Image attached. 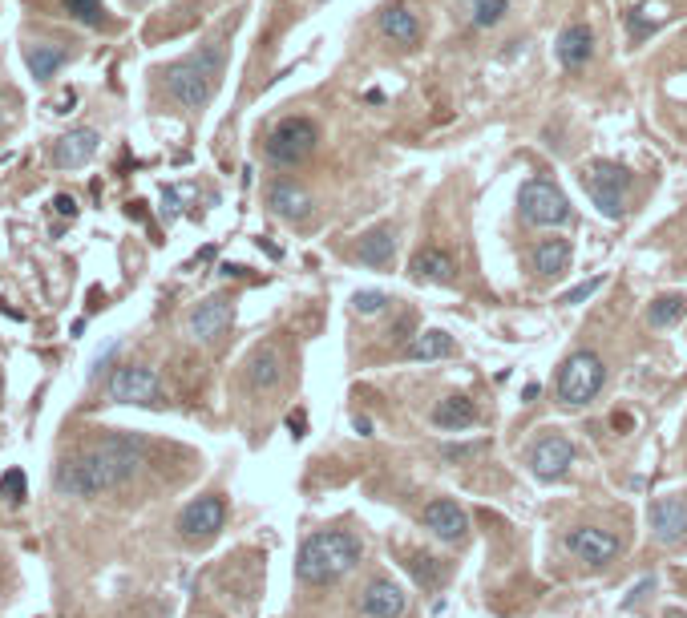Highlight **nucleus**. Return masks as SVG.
Masks as SVG:
<instances>
[{
  "mask_svg": "<svg viewBox=\"0 0 687 618\" xmlns=\"http://www.w3.org/2000/svg\"><path fill=\"white\" fill-rule=\"evenodd\" d=\"M267 206H271V215H279L283 223H304V219H312V194L304 186H296L291 178H275L267 186Z\"/></svg>",
  "mask_w": 687,
  "mask_h": 618,
  "instance_id": "9b49d317",
  "label": "nucleus"
},
{
  "mask_svg": "<svg viewBox=\"0 0 687 618\" xmlns=\"http://www.w3.org/2000/svg\"><path fill=\"white\" fill-rule=\"evenodd\" d=\"M219 49H199V53H190L186 61L170 65L166 69V89L174 101H182L186 110H203L211 93H215V81H219Z\"/></svg>",
  "mask_w": 687,
  "mask_h": 618,
  "instance_id": "7ed1b4c3",
  "label": "nucleus"
},
{
  "mask_svg": "<svg viewBox=\"0 0 687 618\" xmlns=\"http://www.w3.org/2000/svg\"><path fill=\"white\" fill-rule=\"evenodd\" d=\"M392 255H397V235H392V227H372L368 235H360L356 259L364 267H392Z\"/></svg>",
  "mask_w": 687,
  "mask_h": 618,
  "instance_id": "412c9836",
  "label": "nucleus"
},
{
  "mask_svg": "<svg viewBox=\"0 0 687 618\" xmlns=\"http://www.w3.org/2000/svg\"><path fill=\"white\" fill-rule=\"evenodd\" d=\"M247 384L251 388H275L279 384V356H275V348H259L247 360Z\"/></svg>",
  "mask_w": 687,
  "mask_h": 618,
  "instance_id": "cd10ccee",
  "label": "nucleus"
},
{
  "mask_svg": "<svg viewBox=\"0 0 687 618\" xmlns=\"http://www.w3.org/2000/svg\"><path fill=\"white\" fill-rule=\"evenodd\" d=\"M356 562H360V542L352 534H344V530H324V534H312L300 546L296 578L308 582V586H324V582L344 578Z\"/></svg>",
  "mask_w": 687,
  "mask_h": 618,
  "instance_id": "f03ea898",
  "label": "nucleus"
},
{
  "mask_svg": "<svg viewBox=\"0 0 687 618\" xmlns=\"http://www.w3.org/2000/svg\"><path fill=\"white\" fill-rule=\"evenodd\" d=\"M0 396H5V380H0Z\"/></svg>",
  "mask_w": 687,
  "mask_h": 618,
  "instance_id": "ea45409f",
  "label": "nucleus"
},
{
  "mask_svg": "<svg viewBox=\"0 0 687 618\" xmlns=\"http://www.w3.org/2000/svg\"><path fill=\"white\" fill-rule=\"evenodd\" d=\"M53 206H57V215H61V219H73V215H77V202H73L69 194H57V198H53Z\"/></svg>",
  "mask_w": 687,
  "mask_h": 618,
  "instance_id": "c9c22d12",
  "label": "nucleus"
},
{
  "mask_svg": "<svg viewBox=\"0 0 687 618\" xmlns=\"http://www.w3.org/2000/svg\"><path fill=\"white\" fill-rule=\"evenodd\" d=\"M687 316V295L683 291H663L659 299H651V307H647V324L651 328H671V324H679Z\"/></svg>",
  "mask_w": 687,
  "mask_h": 618,
  "instance_id": "bb28decb",
  "label": "nucleus"
},
{
  "mask_svg": "<svg viewBox=\"0 0 687 618\" xmlns=\"http://www.w3.org/2000/svg\"><path fill=\"white\" fill-rule=\"evenodd\" d=\"M380 33H384L388 41H397V45H417V41H421V21H417V13L405 9V5H388V9L380 13Z\"/></svg>",
  "mask_w": 687,
  "mask_h": 618,
  "instance_id": "aec40b11",
  "label": "nucleus"
},
{
  "mask_svg": "<svg viewBox=\"0 0 687 618\" xmlns=\"http://www.w3.org/2000/svg\"><path fill=\"white\" fill-rule=\"evenodd\" d=\"M570 465H574V445L562 433H546L530 449V469H534L538 481H558V477H566Z\"/></svg>",
  "mask_w": 687,
  "mask_h": 618,
  "instance_id": "9d476101",
  "label": "nucleus"
},
{
  "mask_svg": "<svg viewBox=\"0 0 687 618\" xmlns=\"http://www.w3.org/2000/svg\"><path fill=\"white\" fill-rule=\"evenodd\" d=\"M316 142H320V130H316V122L312 118H283L271 134H267V162H275V166H300V162H308L312 158V150H316Z\"/></svg>",
  "mask_w": 687,
  "mask_h": 618,
  "instance_id": "39448f33",
  "label": "nucleus"
},
{
  "mask_svg": "<svg viewBox=\"0 0 687 618\" xmlns=\"http://www.w3.org/2000/svg\"><path fill=\"white\" fill-rule=\"evenodd\" d=\"M65 61H69V53L57 49V45H29V49H25V65H29V73H33L37 81H53V77L61 73Z\"/></svg>",
  "mask_w": 687,
  "mask_h": 618,
  "instance_id": "a878e982",
  "label": "nucleus"
},
{
  "mask_svg": "<svg viewBox=\"0 0 687 618\" xmlns=\"http://www.w3.org/2000/svg\"><path fill=\"white\" fill-rule=\"evenodd\" d=\"M405 606H409V598H405V590L392 578H372L364 586V594H360V610L368 618H401Z\"/></svg>",
  "mask_w": 687,
  "mask_h": 618,
  "instance_id": "4468645a",
  "label": "nucleus"
},
{
  "mask_svg": "<svg viewBox=\"0 0 687 618\" xmlns=\"http://www.w3.org/2000/svg\"><path fill=\"white\" fill-rule=\"evenodd\" d=\"M477 453H485V441H477V445H445V461H465V457H477Z\"/></svg>",
  "mask_w": 687,
  "mask_h": 618,
  "instance_id": "f704fd0d",
  "label": "nucleus"
},
{
  "mask_svg": "<svg viewBox=\"0 0 687 618\" xmlns=\"http://www.w3.org/2000/svg\"><path fill=\"white\" fill-rule=\"evenodd\" d=\"M518 211L530 227H562L570 223V198L550 178H530L518 190Z\"/></svg>",
  "mask_w": 687,
  "mask_h": 618,
  "instance_id": "423d86ee",
  "label": "nucleus"
},
{
  "mask_svg": "<svg viewBox=\"0 0 687 618\" xmlns=\"http://www.w3.org/2000/svg\"><path fill=\"white\" fill-rule=\"evenodd\" d=\"M142 457H146L142 437L114 433V437H106L97 449L61 461V469H57V489H61V493H73V497H89V493L114 489V485H122V481H130V477L138 473Z\"/></svg>",
  "mask_w": 687,
  "mask_h": 618,
  "instance_id": "f257e3e1",
  "label": "nucleus"
},
{
  "mask_svg": "<svg viewBox=\"0 0 687 618\" xmlns=\"http://www.w3.org/2000/svg\"><path fill=\"white\" fill-rule=\"evenodd\" d=\"M223 522H227V505H223V497H215V493L194 497V501L178 513V530H182V538H190V542L215 538V534L223 530Z\"/></svg>",
  "mask_w": 687,
  "mask_h": 618,
  "instance_id": "1a4fd4ad",
  "label": "nucleus"
},
{
  "mask_svg": "<svg viewBox=\"0 0 687 618\" xmlns=\"http://www.w3.org/2000/svg\"><path fill=\"white\" fill-rule=\"evenodd\" d=\"M457 348H453V336L449 332H441V328H429V332H417L409 344H405V356L409 360H445V356H453Z\"/></svg>",
  "mask_w": 687,
  "mask_h": 618,
  "instance_id": "5701e85b",
  "label": "nucleus"
},
{
  "mask_svg": "<svg viewBox=\"0 0 687 618\" xmlns=\"http://www.w3.org/2000/svg\"><path fill=\"white\" fill-rule=\"evenodd\" d=\"M433 425L437 429H449V433H461V429L477 425V404L469 396H445L433 408Z\"/></svg>",
  "mask_w": 687,
  "mask_h": 618,
  "instance_id": "4be33fe9",
  "label": "nucleus"
},
{
  "mask_svg": "<svg viewBox=\"0 0 687 618\" xmlns=\"http://www.w3.org/2000/svg\"><path fill=\"white\" fill-rule=\"evenodd\" d=\"M352 307H356L360 316H376V312H384V307H388V295L384 291H356L352 295Z\"/></svg>",
  "mask_w": 687,
  "mask_h": 618,
  "instance_id": "473e14b6",
  "label": "nucleus"
},
{
  "mask_svg": "<svg viewBox=\"0 0 687 618\" xmlns=\"http://www.w3.org/2000/svg\"><path fill=\"white\" fill-rule=\"evenodd\" d=\"M651 530H655V538H659L663 546L679 542V538L687 534V505H683L679 497H659V501L651 505Z\"/></svg>",
  "mask_w": 687,
  "mask_h": 618,
  "instance_id": "f3484780",
  "label": "nucleus"
},
{
  "mask_svg": "<svg viewBox=\"0 0 687 618\" xmlns=\"http://www.w3.org/2000/svg\"><path fill=\"white\" fill-rule=\"evenodd\" d=\"M554 53H558V61H562L566 69H586V61L595 57V33L586 29V25H566V29L558 33Z\"/></svg>",
  "mask_w": 687,
  "mask_h": 618,
  "instance_id": "a211bd4d",
  "label": "nucleus"
},
{
  "mask_svg": "<svg viewBox=\"0 0 687 618\" xmlns=\"http://www.w3.org/2000/svg\"><path fill=\"white\" fill-rule=\"evenodd\" d=\"M582 190L599 206L603 219H623L627 211V190H631V170H623L619 162H586L582 166Z\"/></svg>",
  "mask_w": 687,
  "mask_h": 618,
  "instance_id": "20e7f679",
  "label": "nucleus"
},
{
  "mask_svg": "<svg viewBox=\"0 0 687 618\" xmlns=\"http://www.w3.org/2000/svg\"><path fill=\"white\" fill-rule=\"evenodd\" d=\"M409 570H413V578L421 582V586H441V570H437V558H429V554H417L413 562H409Z\"/></svg>",
  "mask_w": 687,
  "mask_h": 618,
  "instance_id": "2f4dec72",
  "label": "nucleus"
},
{
  "mask_svg": "<svg viewBox=\"0 0 687 618\" xmlns=\"http://www.w3.org/2000/svg\"><path fill=\"white\" fill-rule=\"evenodd\" d=\"M65 9L73 13V21H81V25H89V29H97V25L106 21L102 0H65Z\"/></svg>",
  "mask_w": 687,
  "mask_h": 618,
  "instance_id": "c756f323",
  "label": "nucleus"
},
{
  "mask_svg": "<svg viewBox=\"0 0 687 618\" xmlns=\"http://www.w3.org/2000/svg\"><path fill=\"white\" fill-rule=\"evenodd\" d=\"M130 5H146V0H130Z\"/></svg>",
  "mask_w": 687,
  "mask_h": 618,
  "instance_id": "a19ab883",
  "label": "nucleus"
},
{
  "mask_svg": "<svg viewBox=\"0 0 687 618\" xmlns=\"http://www.w3.org/2000/svg\"><path fill=\"white\" fill-rule=\"evenodd\" d=\"M453 271H457V263H453V255L441 251V247H421V251L409 259V275H413L417 283H449Z\"/></svg>",
  "mask_w": 687,
  "mask_h": 618,
  "instance_id": "6ab92c4d",
  "label": "nucleus"
},
{
  "mask_svg": "<svg viewBox=\"0 0 687 618\" xmlns=\"http://www.w3.org/2000/svg\"><path fill=\"white\" fill-rule=\"evenodd\" d=\"M287 425H291V433H296V437H304V429H308L304 412H291V417H287Z\"/></svg>",
  "mask_w": 687,
  "mask_h": 618,
  "instance_id": "e433bc0d",
  "label": "nucleus"
},
{
  "mask_svg": "<svg viewBox=\"0 0 687 618\" xmlns=\"http://www.w3.org/2000/svg\"><path fill=\"white\" fill-rule=\"evenodd\" d=\"M162 198H166V219H174V215H178V194H174V190H166Z\"/></svg>",
  "mask_w": 687,
  "mask_h": 618,
  "instance_id": "4c0bfd02",
  "label": "nucleus"
},
{
  "mask_svg": "<svg viewBox=\"0 0 687 618\" xmlns=\"http://www.w3.org/2000/svg\"><path fill=\"white\" fill-rule=\"evenodd\" d=\"M607 283V275H595V279H586V283H578V287H570L566 295H558V303H566V307H574V303H582V299H591L599 287Z\"/></svg>",
  "mask_w": 687,
  "mask_h": 618,
  "instance_id": "72a5a7b5",
  "label": "nucleus"
},
{
  "mask_svg": "<svg viewBox=\"0 0 687 618\" xmlns=\"http://www.w3.org/2000/svg\"><path fill=\"white\" fill-rule=\"evenodd\" d=\"M25 493H29V477L21 473V469H9L5 477H0V497H5V501H25Z\"/></svg>",
  "mask_w": 687,
  "mask_h": 618,
  "instance_id": "7c9ffc66",
  "label": "nucleus"
},
{
  "mask_svg": "<svg viewBox=\"0 0 687 618\" xmlns=\"http://www.w3.org/2000/svg\"><path fill=\"white\" fill-rule=\"evenodd\" d=\"M607 384V368L595 352H574L558 372V400L562 404H591Z\"/></svg>",
  "mask_w": 687,
  "mask_h": 618,
  "instance_id": "0eeeda50",
  "label": "nucleus"
},
{
  "mask_svg": "<svg viewBox=\"0 0 687 618\" xmlns=\"http://www.w3.org/2000/svg\"><path fill=\"white\" fill-rule=\"evenodd\" d=\"M106 396L114 404H162V380L154 368L146 364H130V368H118L106 384Z\"/></svg>",
  "mask_w": 687,
  "mask_h": 618,
  "instance_id": "6e6552de",
  "label": "nucleus"
},
{
  "mask_svg": "<svg viewBox=\"0 0 687 618\" xmlns=\"http://www.w3.org/2000/svg\"><path fill=\"white\" fill-rule=\"evenodd\" d=\"M352 425H356V433H360V437H372V421H368V417H356Z\"/></svg>",
  "mask_w": 687,
  "mask_h": 618,
  "instance_id": "58836bf2",
  "label": "nucleus"
},
{
  "mask_svg": "<svg viewBox=\"0 0 687 618\" xmlns=\"http://www.w3.org/2000/svg\"><path fill=\"white\" fill-rule=\"evenodd\" d=\"M231 316H235L231 299H223V295H211V299H203V303L190 312V332H194V340H203V344L219 340V336L231 328Z\"/></svg>",
  "mask_w": 687,
  "mask_h": 618,
  "instance_id": "ddd939ff",
  "label": "nucleus"
},
{
  "mask_svg": "<svg viewBox=\"0 0 687 618\" xmlns=\"http://www.w3.org/2000/svg\"><path fill=\"white\" fill-rule=\"evenodd\" d=\"M425 526L441 538V542H461L465 530H469V518H465V509L449 497H437L425 505Z\"/></svg>",
  "mask_w": 687,
  "mask_h": 618,
  "instance_id": "2eb2a0df",
  "label": "nucleus"
},
{
  "mask_svg": "<svg viewBox=\"0 0 687 618\" xmlns=\"http://www.w3.org/2000/svg\"><path fill=\"white\" fill-rule=\"evenodd\" d=\"M667 17H671V9L663 5V0H643V5H635V9L627 13V33H631V41H647Z\"/></svg>",
  "mask_w": 687,
  "mask_h": 618,
  "instance_id": "b1692460",
  "label": "nucleus"
},
{
  "mask_svg": "<svg viewBox=\"0 0 687 618\" xmlns=\"http://www.w3.org/2000/svg\"><path fill=\"white\" fill-rule=\"evenodd\" d=\"M570 259H574V247L566 239H542L534 247V271L538 275H562V271H570Z\"/></svg>",
  "mask_w": 687,
  "mask_h": 618,
  "instance_id": "393cba45",
  "label": "nucleus"
},
{
  "mask_svg": "<svg viewBox=\"0 0 687 618\" xmlns=\"http://www.w3.org/2000/svg\"><path fill=\"white\" fill-rule=\"evenodd\" d=\"M510 13V0H473V25L477 29H494Z\"/></svg>",
  "mask_w": 687,
  "mask_h": 618,
  "instance_id": "c85d7f7f",
  "label": "nucleus"
},
{
  "mask_svg": "<svg viewBox=\"0 0 687 618\" xmlns=\"http://www.w3.org/2000/svg\"><path fill=\"white\" fill-rule=\"evenodd\" d=\"M566 550H570L578 562L607 566V562L619 554V538H615V534H607V530H591V526H582V530H570V534H566Z\"/></svg>",
  "mask_w": 687,
  "mask_h": 618,
  "instance_id": "f8f14e48",
  "label": "nucleus"
},
{
  "mask_svg": "<svg viewBox=\"0 0 687 618\" xmlns=\"http://www.w3.org/2000/svg\"><path fill=\"white\" fill-rule=\"evenodd\" d=\"M97 130H69V134H61L57 142H53V166L57 170H77V166H85L93 154H97Z\"/></svg>",
  "mask_w": 687,
  "mask_h": 618,
  "instance_id": "dca6fc26",
  "label": "nucleus"
}]
</instances>
